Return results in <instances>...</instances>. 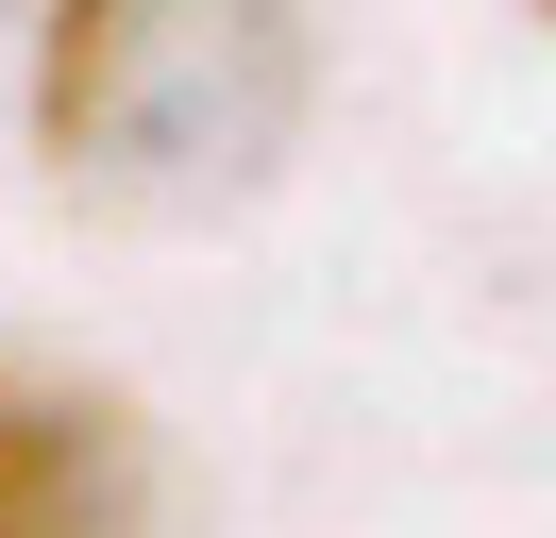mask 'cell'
Instances as JSON below:
<instances>
[{
    "label": "cell",
    "mask_w": 556,
    "mask_h": 538,
    "mask_svg": "<svg viewBox=\"0 0 556 538\" xmlns=\"http://www.w3.org/2000/svg\"><path fill=\"white\" fill-rule=\"evenodd\" d=\"M304 0H51L35 152L102 219H219L304 152Z\"/></svg>",
    "instance_id": "obj_1"
},
{
    "label": "cell",
    "mask_w": 556,
    "mask_h": 538,
    "mask_svg": "<svg viewBox=\"0 0 556 538\" xmlns=\"http://www.w3.org/2000/svg\"><path fill=\"white\" fill-rule=\"evenodd\" d=\"M0 538H152V437L102 370L0 354Z\"/></svg>",
    "instance_id": "obj_2"
}]
</instances>
